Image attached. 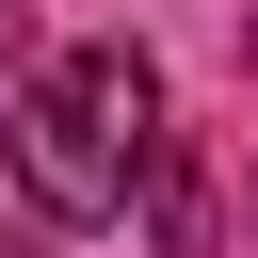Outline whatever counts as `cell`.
I'll return each instance as SVG.
<instances>
[{
	"label": "cell",
	"mask_w": 258,
	"mask_h": 258,
	"mask_svg": "<svg viewBox=\"0 0 258 258\" xmlns=\"http://www.w3.org/2000/svg\"><path fill=\"white\" fill-rule=\"evenodd\" d=\"M145 145H161V81H145V48H48L32 81H16V194L48 210V226H113L129 194H145Z\"/></svg>",
	"instance_id": "cell-1"
},
{
	"label": "cell",
	"mask_w": 258,
	"mask_h": 258,
	"mask_svg": "<svg viewBox=\"0 0 258 258\" xmlns=\"http://www.w3.org/2000/svg\"><path fill=\"white\" fill-rule=\"evenodd\" d=\"M0 64H16V81L48 64V48H32V0H0Z\"/></svg>",
	"instance_id": "cell-2"
}]
</instances>
